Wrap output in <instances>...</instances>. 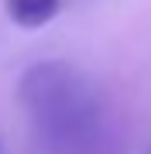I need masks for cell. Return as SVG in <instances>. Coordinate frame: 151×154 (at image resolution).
<instances>
[{"label":"cell","mask_w":151,"mask_h":154,"mask_svg":"<svg viewBox=\"0 0 151 154\" xmlns=\"http://www.w3.org/2000/svg\"><path fill=\"white\" fill-rule=\"evenodd\" d=\"M62 11V0H7V14L17 28H45Z\"/></svg>","instance_id":"cell-2"},{"label":"cell","mask_w":151,"mask_h":154,"mask_svg":"<svg viewBox=\"0 0 151 154\" xmlns=\"http://www.w3.org/2000/svg\"><path fill=\"white\" fill-rule=\"evenodd\" d=\"M21 103L48 154H96L106 140V110L79 69L41 62L24 72Z\"/></svg>","instance_id":"cell-1"}]
</instances>
